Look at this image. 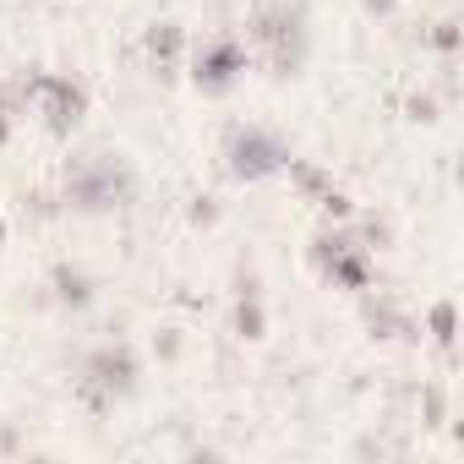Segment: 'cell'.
I'll return each instance as SVG.
<instances>
[{
	"label": "cell",
	"mask_w": 464,
	"mask_h": 464,
	"mask_svg": "<svg viewBox=\"0 0 464 464\" xmlns=\"http://www.w3.org/2000/svg\"><path fill=\"white\" fill-rule=\"evenodd\" d=\"M306 0H257L252 17H246V50L268 66L274 82H290L306 66Z\"/></svg>",
	"instance_id": "6da1fadb"
},
{
	"label": "cell",
	"mask_w": 464,
	"mask_h": 464,
	"mask_svg": "<svg viewBox=\"0 0 464 464\" xmlns=\"http://www.w3.org/2000/svg\"><path fill=\"white\" fill-rule=\"evenodd\" d=\"M137 197V175L121 153H82L61 175V202L66 213H115Z\"/></svg>",
	"instance_id": "7a4b0ae2"
},
{
	"label": "cell",
	"mask_w": 464,
	"mask_h": 464,
	"mask_svg": "<svg viewBox=\"0 0 464 464\" xmlns=\"http://www.w3.org/2000/svg\"><path fill=\"white\" fill-rule=\"evenodd\" d=\"M142 388V361H137V350L115 334V339H104V344H93L88 355H82V366H77V399L93 410V415H110L121 399H131Z\"/></svg>",
	"instance_id": "3957f363"
},
{
	"label": "cell",
	"mask_w": 464,
	"mask_h": 464,
	"mask_svg": "<svg viewBox=\"0 0 464 464\" xmlns=\"http://www.w3.org/2000/svg\"><path fill=\"white\" fill-rule=\"evenodd\" d=\"M285 164H290V148L274 131H263V126H229L224 131V175L229 180L257 186V180L285 175Z\"/></svg>",
	"instance_id": "277c9868"
},
{
	"label": "cell",
	"mask_w": 464,
	"mask_h": 464,
	"mask_svg": "<svg viewBox=\"0 0 464 464\" xmlns=\"http://www.w3.org/2000/svg\"><path fill=\"white\" fill-rule=\"evenodd\" d=\"M246 66H252V50H246L241 34H208V39L191 50V82H197V93H208V99H224L229 88L246 77Z\"/></svg>",
	"instance_id": "5b68a950"
},
{
	"label": "cell",
	"mask_w": 464,
	"mask_h": 464,
	"mask_svg": "<svg viewBox=\"0 0 464 464\" xmlns=\"http://www.w3.org/2000/svg\"><path fill=\"white\" fill-rule=\"evenodd\" d=\"M361 317H366V334H372V339H399V344H420V339H426V334H420V317L399 312L393 295L361 290Z\"/></svg>",
	"instance_id": "8992f818"
},
{
	"label": "cell",
	"mask_w": 464,
	"mask_h": 464,
	"mask_svg": "<svg viewBox=\"0 0 464 464\" xmlns=\"http://www.w3.org/2000/svg\"><path fill=\"white\" fill-rule=\"evenodd\" d=\"M142 55H148V72H153L159 82H175L180 55H186V28H180V23H153V28H142Z\"/></svg>",
	"instance_id": "52a82bcc"
},
{
	"label": "cell",
	"mask_w": 464,
	"mask_h": 464,
	"mask_svg": "<svg viewBox=\"0 0 464 464\" xmlns=\"http://www.w3.org/2000/svg\"><path fill=\"white\" fill-rule=\"evenodd\" d=\"M44 290H50V306H61V312H88L93 295H99V285H93V274L82 263H55Z\"/></svg>",
	"instance_id": "ba28073f"
},
{
	"label": "cell",
	"mask_w": 464,
	"mask_h": 464,
	"mask_svg": "<svg viewBox=\"0 0 464 464\" xmlns=\"http://www.w3.org/2000/svg\"><path fill=\"white\" fill-rule=\"evenodd\" d=\"M323 279H328L334 290L361 295V290H372V279H377V257H372V252H361V246H350V252H339V257L323 268Z\"/></svg>",
	"instance_id": "9c48e42d"
},
{
	"label": "cell",
	"mask_w": 464,
	"mask_h": 464,
	"mask_svg": "<svg viewBox=\"0 0 464 464\" xmlns=\"http://www.w3.org/2000/svg\"><path fill=\"white\" fill-rule=\"evenodd\" d=\"M420 334L442 350V366L453 372V366H459V350H453V339H459V306H453V301H431V306H426Z\"/></svg>",
	"instance_id": "30bf717a"
},
{
	"label": "cell",
	"mask_w": 464,
	"mask_h": 464,
	"mask_svg": "<svg viewBox=\"0 0 464 464\" xmlns=\"http://www.w3.org/2000/svg\"><path fill=\"white\" fill-rule=\"evenodd\" d=\"M350 236H355V246H361V252H372V257H377V252H388V246H393V224H388L382 213H361V208H355Z\"/></svg>",
	"instance_id": "8fae6325"
},
{
	"label": "cell",
	"mask_w": 464,
	"mask_h": 464,
	"mask_svg": "<svg viewBox=\"0 0 464 464\" xmlns=\"http://www.w3.org/2000/svg\"><path fill=\"white\" fill-rule=\"evenodd\" d=\"M229 328H236V339L257 344L268 334V312H263V295H236V317H229Z\"/></svg>",
	"instance_id": "7c38bea8"
},
{
	"label": "cell",
	"mask_w": 464,
	"mask_h": 464,
	"mask_svg": "<svg viewBox=\"0 0 464 464\" xmlns=\"http://www.w3.org/2000/svg\"><path fill=\"white\" fill-rule=\"evenodd\" d=\"M285 175H290V186H295V191H301L306 202H317V197H323V191L334 186V175H328L323 164H312V159H295V153H290V164H285Z\"/></svg>",
	"instance_id": "4fadbf2b"
},
{
	"label": "cell",
	"mask_w": 464,
	"mask_h": 464,
	"mask_svg": "<svg viewBox=\"0 0 464 464\" xmlns=\"http://www.w3.org/2000/svg\"><path fill=\"white\" fill-rule=\"evenodd\" d=\"M415 404H420V426H426V431H437V426L448 420V388H442V382H420V388H415Z\"/></svg>",
	"instance_id": "5bb4252c"
},
{
	"label": "cell",
	"mask_w": 464,
	"mask_h": 464,
	"mask_svg": "<svg viewBox=\"0 0 464 464\" xmlns=\"http://www.w3.org/2000/svg\"><path fill=\"white\" fill-rule=\"evenodd\" d=\"M317 208H323L328 224H350V218H355V197H350L344 186H328V191L317 197Z\"/></svg>",
	"instance_id": "9a60e30c"
},
{
	"label": "cell",
	"mask_w": 464,
	"mask_h": 464,
	"mask_svg": "<svg viewBox=\"0 0 464 464\" xmlns=\"http://www.w3.org/2000/svg\"><path fill=\"white\" fill-rule=\"evenodd\" d=\"M426 44H431V50H442V55H459V44H464V28H459V17H442V23H431Z\"/></svg>",
	"instance_id": "2e32d148"
},
{
	"label": "cell",
	"mask_w": 464,
	"mask_h": 464,
	"mask_svg": "<svg viewBox=\"0 0 464 464\" xmlns=\"http://www.w3.org/2000/svg\"><path fill=\"white\" fill-rule=\"evenodd\" d=\"M404 115H410L415 126H431V121L442 115V104H437V93H426V88H420V93H410V99H404Z\"/></svg>",
	"instance_id": "e0dca14e"
},
{
	"label": "cell",
	"mask_w": 464,
	"mask_h": 464,
	"mask_svg": "<svg viewBox=\"0 0 464 464\" xmlns=\"http://www.w3.org/2000/svg\"><path fill=\"white\" fill-rule=\"evenodd\" d=\"M23 213L28 218H55V213H66V202L55 191H23Z\"/></svg>",
	"instance_id": "ac0fdd59"
},
{
	"label": "cell",
	"mask_w": 464,
	"mask_h": 464,
	"mask_svg": "<svg viewBox=\"0 0 464 464\" xmlns=\"http://www.w3.org/2000/svg\"><path fill=\"white\" fill-rule=\"evenodd\" d=\"M153 355L159 361H180V328H159L153 334Z\"/></svg>",
	"instance_id": "d6986e66"
},
{
	"label": "cell",
	"mask_w": 464,
	"mask_h": 464,
	"mask_svg": "<svg viewBox=\"0 0 464 464\" xmlns=\"http://www.w3.org/2000/svg\"><path fill=\"white\" fill-rule=\"evenodd\" d=\"M186 218L208 229V224H218V202H213V197H191V208H186Z\"/></svg>",
	"instance_id": "ffe728a7"
},
{
	"label": "cell",
	"mask_w": 464,
	"mask_h": 464,
	"mask_svg": "<svg viewBox=\"0 0 464 464\" xmlns=\"http://www.w3.org/2000/svg\"><path fill=\"white\" fill-rule=\"evenodd\" d=\"M236 295H263V279H257V268H252V263H241V268H236Z\"/></svg>",
	"instance_id": "44dd1931"
},
{
	"label": "cell",
	"mask_w": 464,
	"mask_h": 464,
	"mask_svg": "<svg viewBox=\"0 0 464 464\" xmlns=\"http://www.w3.org/2000/svg\"><path fill=\"white\" fill-rule=\"evenodd\" d=\"M361 6H366V12H372V17H382V23H388V17H393V12H399V0H361Z\"/></svg>",
	"instance_id": "7402d4cb"
},
{
	"label": "cell",
	"mask_w": 464,
	"mask_h": 464,
	"mask_svg": "<svg viewBox=\"0 0 464 464\" xmlns=\"http://www.w3.org/2000/svg\"><path fill=\"white\" fill-rule=\"evenodd\" d=\"M17 442H23V437H17V426H6V431H0V453H17Z\"/></svg>",
	"instance_id": "603a6c76"
},
{
	"label": "cell",
	"mask_w": 464,
	"mask_h": 464,
	"mask_svg": "<svg viewBox=\"0 0 464 464\" xmlns=\"http://www.w3.org/2000/svg\"><path fill=\"white\" fill-rule=\"evenodd\" d=\"M12 142V115H0V148Z\"/></svg>",
	"instance_id": "cb8c5ba5"
},
{
	"label": "cell",
	"mask_w": 464,
	"mask_h": 464,
	"mask_svg": "<svg viewBox=\"0 0 464 464\" xmlns=\"http://www.w3.org/2000/svg\"><path fill=\"white\" fill-rule=\"evenodd\" d=\"M0 246H6V218H0Z\"/></svg>",
	"instance_id": "d4e9b609"
}]
</instances>
